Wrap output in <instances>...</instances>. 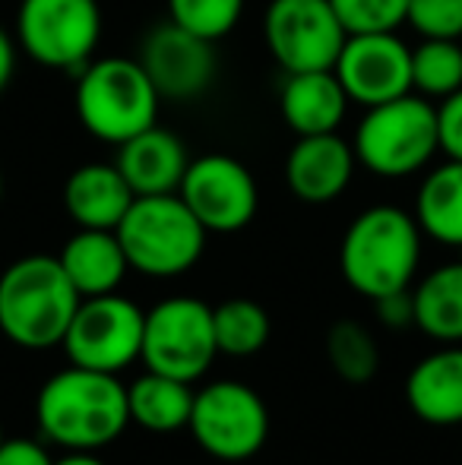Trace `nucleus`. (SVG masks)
<instances>
[{
	"label": "nucleus",
	"mask_w": 462,
	"mask_h": 465,
	"mask_svg": "<svg viewBox=\"0 0 462 465\" xmlns=\"http://www.w3.org/2000/svg\"><path fill=\"white\" fill-rule=\"evenodd\" d=\"M16 48H19L16 38L0 25V95L6 93V86L13 80V70H16Z\"/></svg>",
	"instance_id": "473e14b6"
},
{
	"label": "nucleus",
	"mask_w": 462,
	"mask_h": 465,
	"mask_svg": "<svg viewBox=\"0 0 462 465\" xmlns=\"http://www.w3.org/2000/svg\"><path fill=\"white\" fill-rule=\"evenodd\" d=\"M102 42L99 0H19L16 45L38 67L80 74Z\"/></svg>",
	"instance_id": "0eeeda50"
},
{
	"label": "nucleus",
	"mask_w": 462,
	"mask_h": 465,
	"mask_svg": "<svg viewBox=\"0 0 462 465\" xmlns=\"http://www.w3.org/2000/svg\"><path fill=\"white\" fill-rule=\"evenodd\" d=\"M74 108L93 140L121 146L159 124L162 95L136 57H93L76 74Z\"/></svg>",
	"instance_id": "20e7f679"
},
{
	"label": "nucleus",
	"mask_w": 462,
	"mask_h": 465,
	"mask_svg": "<svg viewBox=\"0 0 462 465\" xmlns=\"http://www.w3.org/2000/svg\"><path fill=\"white\" fill-rule=\"evenodd\" d=\"M421 38L462 42V0H408V19Z\"/></svg>",
	"instance_id": "c85d7f7f"
},
{
	"label": "nucleus",
	"mask_w": 462,
	"mask_h": 465,
	"mask_svg": "<svg viewBox=\"0 0 462 465\" xmlns=\"http://www.w3.org/2000/svg\"><path fill=\"white\" fill-rule=\"evenodd\" d=\"M333 70L346 86L351 104H361V108H374L415 93L412 48L396 32L349 35Z\"/></svg>",
	"instance_id": "4468645a"
},
{
	"label": "nucleus",
	"mask_w": 462,
	"mask_h": 465,
	"mask_svg": "<svg viewBox=\"0 0 462 465\" xmlns=\"http://www.w3.org/2000/svg\"><path fill=\"white\" fill-rule=\"evenodd\" d=\"M64 209L80 228H105L114 232L136 193L114 162H86L74 168L64 181Z\"/></svg>",
	"instance_id": "a211bd4d"
},
{
	"label": "nucleus",
	"mask_w": 462,
	"mask_h": 465,
	"mask_svg": "<svg viewBox=\"0 0 462 465\" xmlns=\"http://www.w3.org/2000/svg\"><path fill=\"white\" fill-rule=\"evenodd\" d=\"M437 130H440V153L447 159L462 162V89L437 102Z\"/></svg>",
	"instance_id": "c756f323"
},
{
	"label": "nucleus",
	"mask_w": 462,
	"mask_h": 465,
	"mask_svg": "<svg viewBox=\"0 0 462 465\" xmlns=\"http://www.w3.org/2000/svg\"><path fill=\"white\" fill-rule=\"evenodd\" d=\"M165 4L172 23L210 42L231 35L244 16V0H165Z\"/></svg>",
	"instance_id": "bb28decb"
},
{
	"label": "nucleus",
	"mask_w": 462,
	"mask_h": 465,
	"mask_svg": "<svg viewBox=\"0 0 462 465\" xmlns=\"http://www.w3.org/2000/svg\"><path fill=\"white\" fill-rule=\"evenodd\" d=\"M415 326L437 342H462V260L444 263L415 285Z\"/></svg>",
	"instance_id": "4be33fe9"
},
{
	"label": "nucleus",
	"mask_w": 462,
	"mask_h": 465,
	"mask_svg": "<svg viewBox=\"0 0 462 465\" xmlns=\"http://www.w3.org/2000/svg\"><path fill=\"white\" fill-rule=\"evenodd\" d=\"M377 313L387 326L393 330H402V326H415V301H412V288L406 292H396L387 294V298H377L374 301Z\"/></svg>",
	"instance_id": "7c9ffc66"
},
{
	"label": "nucleus",
	"mask_w": 462,
	"mask_h": 465,
	"mask_svg": "<svg viewBox=\"0 0 462 465\" xmlns=\"http://www.w3.org/2000/svg\"><path fill=\"white\" fill-rule=\"evenodd\" d=\"M57 260L83 298L117 292L130 270L117 232H105V228H80L76 234H70Z\"/></svg>",
	"instance_id": "aec40b11"
},
{
	"label": "nucleus",
	"mask_w": 462,
	"mask_h": 465,
	"mask_svg": "<svg viewBox=\"0 0 462 465\" xmlns=\"http://www.w3.org/2000/svg\"><path fill=\"white\" fill-rule=\"evenodd\" d=\"M0 200H4V172H0Z\"/></svg>",
	"instance_id": "f704fd0d"
},
{
	"label": "nucleus",
	"mask_w": 462,
	"mask_h": 465,
	"mask_svg": "<svg viewBox=\"0 0 462 465\" xmlns=\"http://www.w3.org/2000/svg\"><path fill=\"white\" fill-rule=\"evenodd\" d=\"M412 89L425 98L444 102L462 89V42L453 38H421L412 48Z\"/></svg>",
	"instance_id": "393cba45"
},
{
	"label": "nucleus",
	"mask_w": 462,
	"mask_h": 465,
	"mask_svg": "<svg viewBox=\"0 0 462 465\" xmlns=\"http://www.w3.org/2000/svg\"><path fill=\"white\" fill-rule=\"evenodd\" d=\"M178 196L210 234L241 232L251 225L260 209V187L253 172L225 153H206L200 159H191Z\"/></svg>",
	"instance_id": "f8f14e48"
},
{
	"label": "nucleus",
	"mask_w": 462,
	"mask_h": 465,
	"mask_svg": "<svg viewBox=\"0 0 462 465\" xmlns=\"http://www.w3.org/2000/svg\"><path fill=\"white\" fill-rule=\"evenodd\" d=\"M114 232L130 270L149 279H174L193 270L210 234L178 193L136 196Z\"/></svg>",
	"instance_id": "423d86ee"
},
{
	"label": "nucleus",
	"mask_w": 462,
	"mask_h": 465,
	"mask_svg": "<svg viewBox=\"0 0 462 465\" xmlns=\"http://www.w3.org/2000/svg\"><path fill=\"white\" fill-rule=\"evenodd\" d=\"M187 430L212 460L244 462L263 450L270 437V411L260 392L247 383L219 380L193 396Z\"/></svg>",
	"instance_id": "6e6552de"
},
{
	"label": "nucleus",
	"mask_w": 462,
	"mask_h": 465,
	"mask_svg": "<svg viewBox=\"0 0 462 465\" xmlns=\"http://www.w3.org/2000/svg\"><path fill=\"white\" fill-rule=\"evenodd\" d=\"M143 330L146 311L133 301L117 292L95 294L80 301L61 345L76 368L117 373L143 355Z\"/></svg>",
	"instance_id": "9b49d317"
},
{
	"label": "nucleus",
	"mask_w": 462,
	"mask_h": 465,
	"mask_svg": "<svg viewBox=\"0 0 462 465\" xmlns=\"http://www.w3.org/2000/svg\"><path fill=\"white\" fill-rule=\"evenodd\" d=\"M349 32L329 0H270L263 42L282 74L333 70Z\"/></svg>",
	"instance_id": "9d476101"
},
{
	"label": "nucleus",
	"mask_w": 462,
	"mask_h": 465,
	"mask_svg": "<svg viewBox=\"0 0 462 465\" xmlns=\"http://www.w3.org/2000/svg\"><path fill=\"white\" fill-rule=\"evenodd\" d=\"M54 465H108V462H102L99 456L89 453V450H67V456L54 460Z\"/></svg>",
	"instance_id": "72a5a7b5"
},
{
	"label": "nucleus",
	"mask_w": 462,
	"mask_h": 465,
	"mask_svg": "<svg viewBox=\"0 0 462 465\" xmlns=\"http://www.w3.org/2000/svg\"><path fill=\"white\" fill-rule=\"evenodd\" d=\"M358 155L339 134L298 136L285 159V184L291 196L310 206L339 200L355 178Z\"/></svg>",
	"instance_id": "2eb2a0df"
},
{
	"label": "nucleus",
	"mask_w": 462,
	"mask_h": 465,
	"mask_svg": "<svg viewBox=\"0 0 462 465\" xmlns=\"http://www.w3.org/2000/svg\"><path fill=\"white\" fill-rule=\"evenodd\" d=\"M421 238L425 232L415 213L389 203L364 209L342 234V279L370 301L406 292L412 288L421 263Z\"/></svg>",
	"instance_id": "f03ea898"
},
{
	"label": "nucleus",
	"mask_w": 462,
	"mask_h": 465,
	"mask_svg": "<svg viewBox=\"0 0 462 465\" xmlns=\"http://www.w3.org/2000/svg\"><path fill=\"white\" fill-rule=\"evenodd\" d=\"M6 440V437H4V428H0V443H4Z\"/></svg>",
	"instance_id": "c9c22d12"
},
{
	"label": "nucleus",
	"mask_w": 462,
	"mask_h": 465,
	"mask_svg": "<svg viewBox=\"0 0 462 465\" xmlns=\"http://www.w3.org/2000/svg\"><path fill=\"white\" fill-rule=\"evenodd\" d=\"M406 402L425 424H462V345L431 351L406 380Z\"/></svg>",
	"instance_id": "6ab92c4d"
},
{
	"label": "nucleus",
	"mask_w": 462,
	"mask_h": 465,
	"mask_svg": "<svg viewBox=\"0 0 462 465\" xmlns=\"http://www.w3.org/2000/svg\"><path fill=\"white\" fill-rule=\"evenodd\" d=\"M351 149L358 165L377 178L393 181L418 174L440 153L437 104L418 93H408L364 108V117L351 136Z\"/></svg>",
	"instance_id": "39448f33"
},
{
	"label": "nucleus",
	"mask_w": 462,
	"mask_h": 465,
	"mask_svg": "<svg viewBox=\"0 0 462 465\" xmlns=\"http://www.w3.org/2000/svg\"><path fill=\"white\" fill-rule=\"evenodd\" d=\"M191 383L178 377H168L159 371H146L127 386L130 424H140L149 434H174L191 424L193 415Z\"/></svg>",
	"instance_id": "412c9836"
},
{
	"label": "nucleus",
	"mask_w": 462,
	"mask_h": 465,
	"mask_svg": "<svg viewBox=\"0 0 462 465\" xmlns=\"http://www.w3.org/2000/svg\"><path fill=\"white\" fill-rule=\"evenodd\" d=\"M349 35L396 32L408 19V0H329Z\"/></svg>",
	"instance_id": "cd10ccee"
},
{
	"label": "nucleus",
	"mask_w": 462,
	"mask_h": 465,
	"mask_svg": "<svg viewBox=\"0 0 462 465\" xmlns=\"http://www.w3.org/2000/svg\"><path fill=\"white\" fill-rule=\"evenodd\" d=\"M136 61L143 64V70L149 74V80L155 83L162 102H191L200 98L216 80V42L200 38L193 32H187L184 25L165 23L152 25L146 32L140 45Z\"/></svg>",
	"instance_id": "ddd939ff"
},
{
	"label": "nucleus",
	"mask_w": 462,
	"mask_h": 465,
	"mask_svg": "<svg viewBox=\"0 0 462 465\" xmlns=\"http://www.w3.org/2000/svg\"><path fill=\"white\" fill-rule=\"evenodd\" d=\"M0 465H54V460L35 440H4L0 443Z\"/></svg>",
	"instance_id": "2f4dec72"
},
{
	"label": "nucleus",
	"mask_w": 462,
	"mask_h": 465,
	"mask_svg": "<svg viewBox=\"0 0 462 465\" xmlns=\"http://www.w3.org/2000/svg\"><path fill=\"white\" fill-rule=\"evenodd\" d=\"M415 219L428 238L462 247V162L447 159L428 172L415 196Z\"/></svg>",
	"instance_id": "5701e85b"
},
{
	"label": "nucleus",
	"mask_w": 462,
	"mask_h": 465,
	"mask_svg": "<svg viewBox=\"0 0 462 465\" xmlns=\"http://www.w3.org/2000/svg\"><path fill=\"white\" fill-rule=\"evenodd\" d=\"M80 301L83 294L57 257H19L0 272V332L25 351L54 349L67 336Z\"/></svg>",
	"instance_id": "7ed1b4c3"
},
{
	"label": "nucleus",
	"mask_w": 462,
	"mask_h": 465,
	"mask_svg": "<svg viewBox=\"0 0 462 465\" xmlns=\"http://www.w3.org/2000/svg\"><path fill=\"white\" fill-rule=\"evenodd\" d=\"M327 358L346 383H368L380 368V351H377L374 336L355 320H339L329 326Z\"/></svg>",
	"instance_id": "a878e982"
},
{
	"label": "nucleus",
	"mask_w": 462,
	"mask_h": 465,
	"mask_svg": "<svg viewBox=\"0 0 462 465\" xmlns=\"http://www.w3.org/2000/svg\"><path fill=\"white\" fill-rule=\"evenodd\" d=\"M219 355L212 307L200 298H165L146 313L143 361L149 371L168 373L184 383L200 380Z\"/></svg>",
	"instance_id": "1a4fd4ad"
},
{
	"label": "nucleus",
	"mask_w": 462,
	"mask_h": 465,
	"mask_svg": "<svg viewBox=\"0 0 462 465\" xmlns=\"http://www.w3.org/2000/svg\"><path fill=\"white\" fill-rule=\"evenodd\" d=\"M212 326H216L219 355L251 358L270 342V313L251 298H229L212 307Z\"/></svg>",
	"instance_id": "b1692460"
},
{
	"label": "nucleus",
	"mask_w": 462,
	"mask_h": 465,
	"mask_svg": "<svg viewBox=\"0 0 462 465\" xmlns=\"http://www.w3.org/2000/svg\"><path fill=\"white\" fill-rule=\"evenodd\" d=\"M351 98L336 70H304L285 74L279 89V111L295 136L339 134Z\"/></svg>",
	"instance_id": "f3484780"
},
{
	"label": "nucleus",
	"mask_w": 462,
	"mask_h": 465,
	"mask_svg": "<svg viewBox=\"0 0 462 465\" xmlns=\"http://www.w3.org/2000/svg\"><path fill=\"white\" fill-rule=\"evenodd\" d=\"M35 421L44 440L64 450L95 453L127 430V386L117 380V373L70 364L38 390Z\"/></svg>",
	"instance_id": "f257e3e1"
},
{
	"label": "nucleus",
	"mask_w": 462,
	"mask_h": 465,
	"mask_svg": "<svg viewBox=\"0 0 462 465\" xmlns=\"http://www.w3.org/2000/svg\"><path fill=\"white\" fill-rule=\"evenodd\" d=\"M114 165L121 168L136 196H159L178 193L187 165H191V155L174 130L152 124L149 130L130 136L127 143L117 146Z\"/></svg>",
	"instance_id": "dca6fc26"
}]
</instances>
